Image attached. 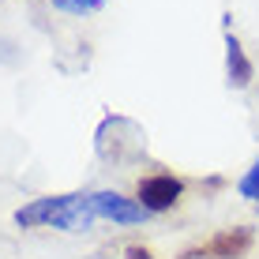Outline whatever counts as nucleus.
Instances as JSON below:
<instances>
[{"instance_id":"5","label":"nucleus","mask_w":259,"mask_h":259,"mask_svg":"<svg viewBox=\"0 0 259 259\" xmlns=\"http://www.w3.org/2000/svg\"><path fill=\"white\" fill-rule=\"evenodd\" d=\"M252 248V229H222L218 237H210L207 244L192 248V252H184L181 259H240Z\"/></svg>"},{"instance_id":"2","label":"nucleus","mask_w":259,"mask_h":259,"mask_svg":"<svg viewBox=\"0 0 259 259\" xmlns=\"http://www.w3.org/2000/svg\"><path fill=\"white\" fill-rule=\"evenodd\" d=\"M94 147H98V158L117 162V165H128V162H136V158L143 154L147 139H143V128L136 120L105 117L102 128H98V136H94Z\"/></svg>"},{"instance_id":"9","label":"nucleus","mask_w":259,"mask_h":259,"mask_svg":"<svg viewBox=\"0 0 259 259\" xmlns=\"http://www.w3.org/2000/svg\"><path fill=\"white\" fill-rule=\"evenodd\" d=\"M124 259H154V252H150V248H139V244H132L128 252H124Z\"/></svg>"},{"instance_id":"8","label":"nucleus","mask_w":259,"mask_h":259,"mask_svg":"<svg viewBox=\"0 0 259 259\" xmlns=\"http://www.w3.org/2000/svg\"><path fill=\"white\" fill-rule=\"evenodd\" d=\"M60 12H71V15H83V12H98L105 0H53Z\"/></svg>"},{"instance_id":"3","label":"nucleus","mask_w":259,"mask_h":259,"mask_svg":"<svg viewBox=\"0 0 259 259\" xmlns=\"http://www.w3.org/2000/svg\"><path fill=\"white\" fill-rule=\"evenodd\" d=\"M181 195H184V181H181V177H173V173L143 177L139 188H136V199H139L150 214H165V210H173Z\"/></svg>"},{"instance_id":"6","label":"nucleus","mask_w":259,"mask_h":259,"mask_svg":"<svg viewBox=\"0 0 259 259\" xmlns=\"http://www.w3.org/2000/svg\"><path fill=\"white\" fill-rule=\"evenodd\" d=\"M226 79H229V87H237V91L252 87V79H255V64L248 60L244 46H240L233 34H226Z\"/></svg>"},{"instance_id":"7","label":"nucleus","mask_w":259,"mask_h":259,"mask_svg":"<svg viewBox=\"0 0 259 259\" xmlns=\"http://www.w3.org/2000/svg\"><path fill=\"white\" fill-rule=\"evenodd\" d=\"M237 192H240V195H244V199H255V203H259V162H255L252 169H248V173H244V177H240V184H237Z\"/></svg>"},{"instance_id":"1","label":"nucleus","mask_w":259,"mask_h":259,"mask_svg":"<svg viewBox=\"0 0 259 259\" xmlns=\"http://www.w3.org/2000/svg\"><path fill=\"white\" fill-rule=\"evenodd\" d=\"M94 207L87 192H71V195H46V199H34L26 207L15 210V226L34 229V226H53L64 229V233H87L94 226Z\"/></svg>"},{"instance_id":"4","label":"nucleus","mask_w":259,"mask_h":259,"mask_svg":"<svg viewBox=\"0 0 259 259\" xmlns=\"http://www.w3.org/2000/svg\"><path fill=\"white\" fill-rule=\"evenodd\" d=\"M91 207H94L98 218L117 222V226H139V222L150 218V210L143 207L139 199H128V195H120V192H94Z\"/></svg>"}]
</instances>
